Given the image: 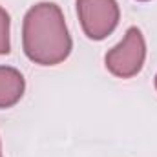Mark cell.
Masks as SVG:
<instances>
[{
    "instance_id": "6da1fadb",
    "label": "cell",
    "mask_w": 157,
    "mask_h": 157,
    "mask_svg": "<svg viewBox=\"0 0 157 157\" xmlns=\"http://www.w3.org/2000/svg\"><path fill=\"white\" fill-rule=\"evenodd\" d=\"M71 37L60 7L53 2L33 6L22 24V48L26 57L40 66L64 62L71 53Z\"/></svg>"
},
{
    "instance_id": "7a4b0ae2",
    "label": "cell",
    "mask_w": 157,
    "mask_h": 157,
    "mask_svg": "<svg viewBox=\"0 0 157 157\" xmlns=\"http://www.w3.org/2000/svg\"><path fill=\"white\" fill-rule=\"evenodd\" d=\"M144 59H146L144 37L139 28H130L124 39L106 53L104 62L112 75L119 78H132L143 70Z\"/></svg>"
},
{
    "instance_id": "3957f363",
    "label": "cell",
    "mask_w": 157,
    "mask_h": 157,
    "mask_svg": "<svg viewBox=\"0 0 157 157\" xmlns=\"http://www.w3.org/2000/svg\"><path fill=\"white\" fill-rule=\"evenodd\" d=\"M77 13L86 37L91 40L112 35L121 18L117 0H77Z\"/></svg>"
},
{
    "instance_id": "277c9868",
    "label": "cell",
    "mask_w": 157,
    "mask_h": 157,
    "mask_svg": "<svg viewBox=\"0 0 157 157\" xmlns=\"http://www.w3.org/2000/svg\"><path fill=\"white\" fill-rule=\"evenodd\" d=\"M26 90L22 73L11 66H0V110L15 106Z\"/></svg>"
},
{
    "instance_id": "5b68a950",
    "label": "cell",
    "mask_w": 157,
    "mask_h": 157,
    "mask_svg": "<svg viewBox=\"0 0 157 157\" xmlns=\"http://www.w3.org/2000/svg\"><path fill=\"white\" fill-rule=\"evenodd\" d=\"M9 48V15L4 7H0V55H7Z\"/></svg>"
},
{
    "instance_id": "8992f818",
    "label": "cell",
    "mask_w": 157,
    "mask_h": 157,
    "mask_svg": "<svg viewBox=\"0 0 157 157\" xmlns=\"http://www.w3.org/2000/svg\"><path fill=\"white\" fill-rule=\"evenodd\" d=\"M0 157H4V155H2V148H0Z\"/></svg>"
},
{
    "instance_id": "52a82bcc",
    "label": "cell",
    "mask_w": 157,
    "mask_h": 157,
    "mask_svg": "<svg viewBox=\"0 0 157 157\" xmlns=\"http://www.w3.org/2000/svg\"><path fill=\"white\" fill-rule=\"evenodd\" d=\"M139 2H148V0H139Z\"/></svg>"
},
{
    "instance_id": "ba28073f",
    "label": "cell",
    "mask_w": 157,
    "mask_h": 157,
    "mask_svg": "<svg viewBox=\"0 0 157 157\" xmlns=\"http://www.w3.org/2000/svg\"><path fill=\"white\" fill-rule=\"evenodd\" d=\"M155 88H157V77H155Z\"/></svg>"
}]
</instances>
